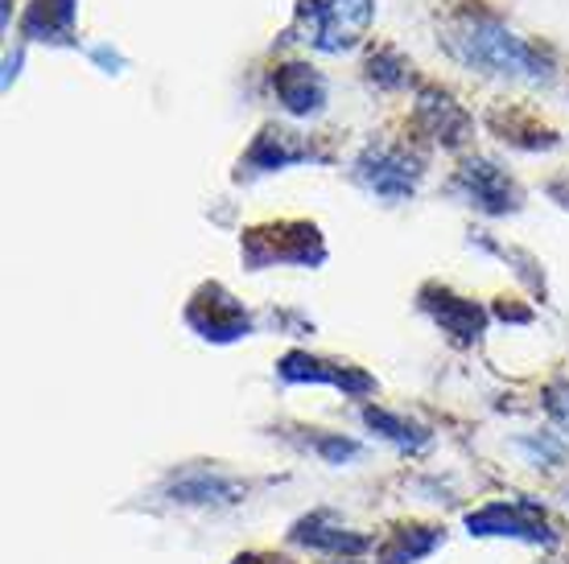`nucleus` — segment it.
Returning a JSON list of instances; mask_svg holds the SVG:
<instances>
[{
    "label": "nucleus",
    "mask_w": 569,
    "mask_h": 564,
    "mask_svg": "<svg viewBox=\"0 0 569 564\" xmlns=\"http://www.w3.org/2000/svg\"><path fill=\"white\" fill-rule=\"evenodd\" d=\"M446 46L455 50V58H462L467 67H479V71L525 74V79L549 74V62L525 38H516L499 21H487V17H462L458 26L446 29Z\"/></svg>",
    "instance_id": "nucleus-1"
},
{
    "label": "nucleus",
    "mask_w": 569,
    "mask_h": 564,
    "mask_svg": "<svg viewBox=\"0 0 569 564\" xmlns=\"http://www.w3.org/2000/svg\"><path fill=\"white\" fill-rule=\"evenodd\" d=\"M301 13L313 17V38L310 42L318 50H347L359 33L368 29L371 21V0H330V4H318V0H306Z\"/></svg>",
    "instance_id": "nucleus-2"
},
{
    "label": "nucleus",
    "mask_w": 569,
    "mask_h": 564,
    "mask_svg": "<svg viewBox=\"0 0 569 564\" xmlns=\"http://www.w3.org/2000/svg\"><path fill=\"white\" fill-rule=\"evenodd\" d=\"M470 532L475 536H520V540H549L545 536V520L532 503H491L479 515H470Z\"/></svg>",
    "instance_id": "nucleus-3"
},
{
    "label": "nucleus",
    "mask_w": 569,
    "mask_h": 564,
    "mask_svg": "<svg viewBox=\"0 0 569 564\" xmlns=\"http://www.w3.org/2000/svg\"><path fill=\"white\" fill-rule=\"evenodd\" d=\"M359 178H363L376 194L405 198L417 182V165L405 153H388V149H380V153H368L363 161H359Z\"/></svg>",
    "instance_id": "nucleus-4"
},
{
    "label": "nucleus",
    "mask_w": 569,
    "mask_h": 564,
    "mask_svg": "<svg viewBox=\"0 0 569 564\" xmlns=\"http://www.w3.org/2000/svg\"><path fill=\"white\" fill-rule=\"evenodd\" d=\"M462 185L470 190V198L491 214H503L516 207V194L508 178L496 170V165H487V161H470L467 170H462Z\"/></svg>",
    "instance_id": "nucleus-5"
},
{
    "label": "nucleus",
    "mask_w": 569,
    "mask_h": 564,
    "mask_svg": "<svg viewBox=\"0 0 569 564\" xmlns=\"http://www.w3.org/2000/svg\"><path fill=\"white\" fill-rule=\"evenodd\" d=\"M281 375L284 380H313V383H335V387H347V392H368L371 380L368 375H356V371L347 367H335L330 363H318L310 354H289L281 363Z\"/></svg>",
    "instance_id": "nucleus-6"
},
{
    "label": "nucleus",
    "mask_w": 569,
    "mask_h": 564,
    "mask_svg": "<svg viewBox=\"0 0 569 564\" xmlns=\"http://www.w3.org/2000/svg\"><path fill=\"white\" fill-rule=\"evenodd\" d=\"M277 95L284 99V108L298 115H310L322 108V79L318 74H310L306 67H284L277 79Z\"/></svg>",
    "instance_id": "nucleus-7"
},
{
    "label": "nucleus",
    "mask_w": 569,
    "mask_h": 564,
    "mask_svg": "<svg viewBox=\"0 0 569 564\" xmlns=\"http://www.w3.org/2000/svg\"><path fill=\"white\" fill-rule=\"evenodd\" d=\"M293 540L298 544H310V548H322V552H363L368 548V540L363 536H347L342 527H330L327 515H310V520H301L293 527Z\"/></svg>",
    "instance_id": "nucleus-8"
},
{
    "label": "nucleus",
    "mask_w": 569,
    "mask_h": 564,
    "mask_svg": "<svg viewBox=\"0 0 569 564\" xmlns=\"http://www.w3.org/2000/svg\"><path fill=\"white\" fill-rule=\"evenodd\" d=\"M173 498L178 503H236L240 498V486L231 479H219V474H186L182 482H173Z\"/></svg>",
    "instance_id": "nucleus-9"
},
{
    "label": "nucleus",
    "mask_w": 569,
    "mask_h": 564,
    "mask_svg": "<svg viewBox=\"0 0 569 564\" xmlns=\"http://www.w3.org/2000/svg\"><path fill=\"white\" fill-rule=\"evenodd\" d=\"M194 305L211 310V318H207V322H194V330H202V339H240L243 330H248V318H243V310L231 301V296H223V289H219V301H207V293H202Z\"/></svg>",
    "instance_id": "nucleus-10"
},
{
    "label": "nucleus",
    "mask_w": 569,
    "mask_h": 564,
    "mask_svg": "<svg viewBox=\"0 0 569 564\" xmlns=\"http://www.w3.org/2000/svg\"><path fill=\"white\" fill-rule=\"evenodd\" d=\"M438 544V532L433 527H400L392 544L385 548V564H413L417 556H426L429 548Z\"/></svg>",
    "instance_id": "nucleus-11"
},
{
    "label": "nucleus",
    "mask_w": 569,
    "mask_h": 564,
    "mask_svg": "<svg viewBox=\"0 0 569 564\" xmlns=\"http://www.w3.org/2000/svg\"><path fill=\"white\" fill-rule=\"evenodd\" d=\"M298 157H306V149H289V132H264L257 141V149H252V165L277 170V165H289Z\"/></svg>",
    "instance_id": "nucleus-12"
},
{
    "label": "nucleus",
    "mask_w": 569,
    "mask_h": 564,
    "mask_svg": "<svg viewBox=\"0 0 569 564\" xmlns=\"http://www.w3.org/2000/svg\"><path fill=\"white\" fill-rule=\"evenodd\" d=\"M438 318H441V325L455 330V334H479V330H483V313L475 310L470 301H455V296H441Z\"/></svg>",
    "instance_id": "nucleus-13"
},
{
    "label": "nucleus",
    "mask_w": 569,
    "mask_h": 564,
    "mask_svg": "<svg viewBox=\"0 0 569 564\" xmlns=\"http://www.w3.org/2000/svg\"><path fill=\"white\" fill-rule=\"evenodd\" d=\"M363 421H368L371 429H385V437L400 441V445H421V441H426V433H421V429L397 421V416H388L385 409H368V412H363Z\"/></svg>",
    "instance_id": "nucleus-14"
},
{
    "label": "nucleus",
    "mask_w": 569,
    "mask_h": 564,
    "mask_svg": "<svg viewBox=\"0 0 569 564\" xmlns=\"http://www.w3.org/2000/svg\"><path fill=\"white\" fill-rule=\"evenodd\" d=\"M545 409H549V416H553L561 429H569V383H557V387H549Z\"/></svg>",
    "instance_id": "nucleus-15"
},
{
    "label": "nucleus",
    "mask_w": 569,
    "mask_h": 564,
    "mask_svg": "<svg viewBox=\"0 0 569 564\" xmlns=\"http://www.w3.org/2000/svg\"><path fill=\"white\" fill-rule=\"evenodd\" d=\"M313 450L327 453L330 462H342V457H356L359 445H356V441H342V437H318V441H313Z\"/></svg>",
    "instance_id": "nucleus-16"
},
{
    "label": "nucleus",
    "mask_w": 569,
    "mask_h": 564,
    "mask_svg": "<svg viewBox=\"0 0 569 564\" xmlns=\"http://www.w3.org/2000/svg\"><path fill=\"white\" fill-rule=\"evenodd\" d=\"M236 564H289V561H277V556H240Z\"/></svg>",
    "instance_id": "nucleus-17"
}]
</instances>
